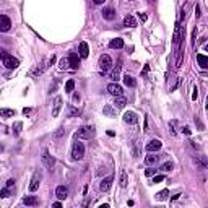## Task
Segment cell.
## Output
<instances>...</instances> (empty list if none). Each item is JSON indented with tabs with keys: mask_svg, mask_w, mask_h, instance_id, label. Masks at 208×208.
Here are the masks:
<instances>
[{
	"mask_svg": "<svg viewBox=\"0 0 208 208\" xmlns=\"http://www.w3.org/2000/svg\"><path fill=\"white\" fill-rule=\"evenodd\" d=\"M0 55H2V62H3V65H5V68H8V70H15L18 65H20V62H18V59H15L13 55H10V54H7V51H0Z\"/></svg>",
	"mask_w": 208,
	"mask_h": 208,
	"instance_id": "cell-1",
	"label": "cell"
},
{
	"mask_svg": "<svg viewBox=\"0 0 208 208\" xmlns=\"http://www.w3.org/2000/svg\"><path fill=\"white\" fill-rule=\"evenodd\" d=\"M95 133H96L95 127H91V125H83V127H80V128L76 130L75 137H76V138H83V140H90V138L95 137Z\"/></svg>",
	"mask_w": 208,
	"mask_h": 208,
	"instance_id": "cell-2",
	"label": "cell"
},
{
	"mask_svg": "<svg viewBox=\"0 0 208 208\" xmlns=\"http://www.w3.org/2000/svg\"><path fill=\"white\" fill-rule=\"evenodd\" d=\"M72 158H73L75 161H80L85 158V145L80 141L73 143V146H72Z\"/></svg>",
	"mask_w": 208,
	"mask_h": 208,
	"instance_id": "cell-3",
	"label": "cell"
},
{
	"mask_svg": "<svg viewBox=\"0 0 208 208\" xmlns=\"http://www.w3.org/2000/svg\"><path fill=\"white\" fill-rule=\"evenodd\" d=\"M112 68V59L111 55L107 54H103L99 57V70H101V73H106V72H109Z\"/></svg>",
	"mask_w": 208,
	"mask_h": 208,
	"instance_id": "cell-4",
	"label": "cell"
},
{
	"mask_svg": "<svg viewBox=\"0 0 208 208\" xmlns=\"http://www.w3.org/2000/svg\"><path fill=\"white\" fill-rule=\"evenodd\" d=\"M41 179H42V173L41 169H38L36 173L33 174V179H31V184H30V190L31 192H36L39 189V184H41Z\"/></svg>",
	"mask_w": 208,
	"mask_h": 208,
	"instance_id": "cell-5",
	"label": "cell"
},
{
	"mask_svg": "<svg viewBox=\"0 0 208 208\" xmlns=\"http://www.w3.org/2000/svg\"><path fill=\"white\" fill-rule=\"evenodd\" d=\"M80 54H76L73 51H70L68 52V62H70V67L73 68V70H78V67H80Z\"/></svg>",
	"mask_w": 208,
	"mask_h": 208,
	"instance_id": "cell-6",
	"label": "cell"
},
{
	"mask_svg": "<svg viewBox=\"0 0 208 208\" xmlns=\"http://www.w3.org/2000/svg\"><path fill=\"white\" fill-rule=\"evenodd\" d=\"M107 91H109L112 96H116V98H122V93H124L122 86H119L117 83H111V85H107Z\"/></svg>",
	"mask_w": 208,
	"mask_h": 208,
	"instance_id": "cell-7",
	"label": "cell"
},
{
	"mask_svg": "<svg viewBox=\"0 0 208 208\" xmlns=\"http://www.w3.org/2000/svg\"><path fill=\"white\" fill-rule=\"evenodd\" d=\"M42 163H44V166L49 168V169H52L54 164H55V159L51 156V153H49L47 150H44V153H42Z\"/></svg>",
	"mask_w": 208,
	"mask_h": 208,
	"instance_id": "cell-8",
	"label": "cell"
},
{
	"mask_svg": "<svg viewBox=\"0 0 208 208\" xmlns=\"http://www.w3.org/2000/svg\"><path fill=\"white\" fill-rule=\"evenodd\" d=\"M161 146H163V143H161V140H150L148 143H146V146H145V150L146 151H158V150H161Z\"/></svg>",
	"mask_w": 208,
	"mask_h": 208,
	"instance_id": "cell-9",
	"label": "cell"
},
{
	"mask_svg": "<svg viewBox=\"0 0 208 208\" xmlns=\"http://www.w3.org/2000/svg\"><path fill=\"white\" fill-rule=\"evenodd\" d=\"M10 26H12L10 18L7 16V15H0V31H2V33H7V31L10 30Z\"/></svg>",
	"mask_w": 208,
	"mask_h": 208,
	"instance_id": "cell-10",
	"label": "cell"
},
{
	"mask_svg": "<svg viewBox=\"0 0 208 208\" xmlns=\"http://www.w3.org/2000/svg\"><path fill=\"white\" fill-rule=\"evenodd\" d=\"M112 182H114V176H107V177H104L103 181H101V184H99V189H101L103 192H107V190L111 189Z\"/></svg>",
	"mask_w": 208,
	"mask_h": 208,
	"instance_id": "cell-11",
	"label": "cell"
},
{
	"mask_svg": "<svg viewBox=\"0 0 208 208\" xmlns=\"http://www.w3.org/2000/svg\"><path fill=\"white\" fill-rule=\"evenodd\" d=\"M55 197L59 200H65L68 197V189L65 187V185H59V187L55 189Z\"/></svg>",
	"mask_w": 208,
	"mask_h": 208,
	"instance_id": "cell-12",
	"label": "cell"
},
{
	"mask_svg": "<svg viewBox=\"0 0 208 208\" xmlns=\"http://www.w3.org/2000/svg\"><path fill=\"white\" fill-rule=\"evenodd\" d=\"M62 98L60 96H57L55 98V101H54V107H52V117H57L60 114V109H62Z\"/></svg>",
	"mask_w": 208,
	"mask_h": 208,
	"instance_id": "cell-13",
	"label": "cell"
},
{
	"mask_svg": "<svg viewBox=\"0 0 208 208\" xmlns=\"http://www.w3.org/2000/svg\"><path fill=\"white\" fill-rule=\"evenodd\" d=\"M101 13H103V18L107 20V21H112L114 18H116V10H114L112 7H107V8H104Z\"/></svg>",
	"mask_w": 208,
	"mask_h": 208,
	"instance_id": "cell-14",
	"label": "cell"
},
{
	"mask_svg": "<svg viewBox=\"0 0 208 208\" xmlns=\"http://www.w3.org/2000/svg\"><path fill=\"white\" fill-rule=\"evenodd\" d=\"M137 120H138V116H137L135 112L128 111V112L124 114V122H125V124H135Z\"/></svg>",
	"mask_w": 208,
	"mask_h": 208,
	"instance_id": "cell-15",
	"label": "cell"
},
{
	"mask_svg": "<svg viewBox=\"0 0 208 208\" xmlns=\"http://www.w3.org/2000/svg\"><path fill=\"white\" fill-rule=\"evenodd\" d=\"M23 203L26 206H36V205H39V198L34 197V195H26L23 198Z\"/></svg>",
	"mask_w": 208,
	"mask_h": 208,
	"instance_id": "cell-16",
	"label": "cell"
},
{
	"mask_svg": "<svg viewBox=\"0 0 208 208\" xmlns=\"http://www.w3.org/2000/svg\"><path fill=\"white\" fill-rule=\"evenodd\" d=\"M90 55V47L86 42H80V57L81 59H86V57Z\"/></svg>",
	"mask_w": 208,
	"mask_h": 208,
	"instance_id": "cell-17",
	"label": "cell"
},
{
	"mask_svg": "<svg viewBox=\"0 0 208 208\" xmlns=\"http://www.w3.org/2000/svg\"><path fill=\"white\" fill-rule=\"evenodd\" d=\"M197 62L202 68H208V55H203V54H198L197 55Z\"/></svg>",
	"mask_w": 208,
	"mask_h": 208,
	"instance_id": "cell-18",
	"label": "cell"
},
{
	"mask_svg": "<svg viewBox=\"0 0 208 208\" xmlns=\"http://www.w3.org/2000/svg\"><path fill=\"white\" fill-rule=\"evenodd\" d=\"M124 26H127V28H135V26H137V20H135L132 15H127V16L124 18Z\"/></svg>",
	"mask_w": 208,
	"mask_h": 208,
	"instance_id": "cell-19",
	"label": "cell"
},
{
	"mask_svg": "<svg viewBox=\"0 0 208 208\" xmlns=\"http://www.w3.org/2000/svg\"><path fill=\"white\" fill-rule=\"evenodd\" d=\"M109 47H111V49H122V47H124V39H120V38L112 39V41L109 42Z\"/></svg>",
	"mask_w": 208,
	"mask_h": 208,
	"instance_id": "cell-20",
	"label": "cell"
},
{
	"mask_svg": "<svg viewBox=\"0 0 208 208\" xmlns=\"http://www.w3.org/2000/svg\"><path fill=\"white\" fill-rule=\"evenodd\" d=\"M109 78H111L112 81H117V80H119V78H120V65H117V67H114V68H112Z\"/></svg>",
	"mask_w": 208,
	"mask_h": 208,
	"instance_id": "cell-21",
	"label": "cell"
},
{
	"mask_svg": "<svg viewBox=\"0 0 208 208\" xmlns=\"http://www.w3.org/2000/svg\"><path fill=\"white\" fill-rule=\"evenodd\" d=\"M124 83L127 85V86H130V88H135V86H137V80H135L132 75H125V76H124Z\"/></svg>",
	"mask_w": 208,
	"mask_h": 208,
	"instance_id": "cell-22",
	"label": "cell"
},
{
	"mask_svg": "<svg viewBox=\"0 0 208 208\" xmlns=\"http://www.w3.org/2000/svg\"><path fill=\"white\" fill-rule=\"evenodd\" d=\"M158 161H159V156H156V155H148L145 158V163L148 164V166H151V164H156Z\"/></svg>",
	"mask_w": 208,
	"mask_h": 208,
	"instance_id": "cell-23",
	"label": "cell"
},
{
	"mask_svg": "<svg viewBox=\"0 0 208 208\" xmlns=\"http://www.w3.org/2000/svg\"><path fill=\"white\" fill-rule=\"evenodd\" d=\"M0 116H2L3 119H8V117L15 116V111H13V109H5V107H3V109H0Z\"/></svg>",
	"mask_w": 208,
	"mask_h": 208,
	"instance_id": "cell-24",
	"label": "cell"
},
{
	"mask_svg": "<svg viewBox=\"0 0 208 208\" xmlns=\"http://www.w3.org/2000/svg\"><path fill=\"white\" fill-rule=\"evenodd\" d=\"M119 184H120V187H127V184H128V177H127V173H125V171H122V173H120Z\"/></svg>",
	"mask_w": 208,
	"mask_h": 208,
	"instance_id": "cell-25",
	"label": "cell"
},
{
	"mask_svg": "<svg viewBox=\"0 0 208 208\" xmlns=\"http://www.w3.org/2000/svg\"><path fill=\"white\" fill-rule=\"evenodd\" d=\"M80 116V109L75 106H68V117H76Z\"/></svg>",
	"mask_w": 208,
	"mask_h": 208,
	"instance_id": "cell-26",
	"label": "cell"
},
{
	"mask_svg": "<svg viewBox=\"0 0 208 208\" xmlns=\"http://www.w3.org/2000/svg\"><path fill=\"white\" fill-rule=\"evenodd\" d=\"M127 101H125V98H116V103H114V106L117 107V109H122V107H125Z\"/></svg>",
	"mask_w": 208,
	"mask_h": 208,
	"instance_id": "cell-27",
	"label": "cell"
},
{
	"mask_svg": "<svg viewBox=\"0 0 208 208\" xmlns=\"http://www.w3.org/2000/svg\"><path fill=\"white\" fill-rule=\"evenodd\" d=\"M173 169H174V164L171 163V161H168V163H164V164H163L159 171H164V173H169V171H173Z\"/></svg>",
	"mask_w": 208,
	"mask_h": 208,
	"instance_id": "cell-28",
	"label": "cell"
},
{
	"mask_svg": "<svg viewBox=\"0 0 208 208\" xmlns=\"http://www.w3.org/2000/svg\"><path fill=\"white\" fill-rule=\"evenodd\" d=\"M169 195V192L168 190H161V192H158L156 193V200H159V202H163V200H166Z\"/></svg>",
	"mask_w": 208,
	"mask_h": 208,
	"instance_id": "cell-29",
	"label": "cell"
},
{
	"mask_svg": "<svg viewBox=\"0 0 208 208\" xmlns=\"http://www.w3.org/2000/svg\"><path fill=\"white\" fill-rule=\"evenodd\" d=\"M195 164L198 168H205L208 166V159H202V158H195Z\"/></svg>",
	"mask_w": 208,
	"mask_h": 208,
	"instance_id": "cell-30",
	"label": "cell"
},
{
	"mask_svg": "<svg viewBox=\"0 0 208 208\" xmlns=\"http://www.w3.org/2000/svg\"><path fill=\"white\" fill-rule=\"evenodd\" d=\"M73 88H75V81H73V80H68V81L65 83V91H67V93H72V91H73Z\"/></svg>",
	"mask_w": 208,
	"mask_h": 208,
	"instance_id": "cell-31",
	"label": "cell"
},
{
	"mask_svg": "<svg viewBox=\"0 0 208 208\" xmlns=\"http://www.w3.org/2000/svg\"><path fill=\"white\" fill-rule=\"evenodd\" d=\"M68 65H70V62H68V57H67V59H62V60L59 62V68H60V70L67 68Z\"/></svg>",
	"mask_w": 208,
	"mask_h": 208,
	"instance_id": "cell-32",
	"label": "cell"
},
{
	"mask_svg": "<svg viewBox=\"0 0 208 208\" xmlns=\"http://www.w3.org/2000/svg\"><path fill=\"white\" fill-rule=\"evenodd\" d=\"M176 125H177V120H171V122H169V128H171V133H173V135H176V133H177Z\"/></svg>",
	"mask_w": 208,
	"mask_h": 208,
	"instance_id": "cell-33",
	"label": "cell"
},
{
	"mask_svg": "<svg viewBox=\"0 0 208 208\" xmlns=\"http://www.w3.org/2000/svg\"><path fill=\"white\" fill-rule=\"evenodd\" d=\"M21 127H23V124H21V122H16V124L13 125V130H15V135H18V133L21 132Z\"/></svg>",
	"mask_w": 208,
	"mask_h": 208,
	"instance_id": "cell-34",
	"label": "cell"
},
{
	"mask_svg": "<svg viewBox=\"0 0 208 208\" xmlns=\"http://www.w3.org/2000/svg\"><path fill=\"white\" fill-rule=\"evenodd\" d=\"M145 176H146V177H151V176H156V169H153V168H150V169H146V171H145Z\"/></svg>",
	"mask_w": 208,
	"mask_h": 208,
	"instance_id": "cell-35",
	"label": "cell"
},
{
	"mask_svg": "<svg viewBox=\"0 0 208 208\" xmlns=\"http://www.w3.org/2000/svg\"><path fill=\"white\" fill-rule=\"evenodd\" d=\"M104 114H107V116H114V109L111 106H106L104 107Z\"/></svg>",
	"mask_w": 208,
	"mask_h": 208,
	"instance_id": "cell-36",
	"label": "cell"
},
{
	"mask_svg": "<svg viewBox=\"0 0 208 208\" xmlns=\"http://www.w3.org/2000/svg\"><path fill=\"white\" fill-rule=\"evenodd\" d=\"M164 181V176H155L153 177V182L155 184H159V182H163Z\"/></svg>",
	"mask_w": 208,
	"mask_h": 208,
	"instance_id": "cell-37",
	"label": "cell"
},
{
	"mask_svg": "<svg viewBox=\"0 0 208 208\" xmlns=\"http://www.w3.org/2000/svg\"><path fill=\"white\" fill-rule=\"evenodd\" d=\"M2 197H3V198H7V197H10V189H8V187H5V189H2Z\"/></svg>",
	"mask_w": 208,
	"mask_h": 208,
	"instance_id": "cell-38",
	"label": "cell"
},
{
	"mask_svg": "<svg viewBox=\"0 0 208 208\" xmlns=\"http://www.w3.org/2000/svg\"><path fill=\"white\" fill-rule=\"evenodd\" d=\"M195 38H197V30H193V33H192V46H195Z\"/></svg>",
	"mask_w": 208,
	"mask_h": 208,
	"instance_id": "cell-39",
	"label": "cell"
},
{
	"mask_svg": "<svg viewBox=\"0 0 208 208\" xmlns=\"http://www.w3.org/2000/svg\"><path fill=\"white\" fill-rule=\"evenodd\" d=\"M182 132H184L185 135H190V128H189L187 125H184V127H182Z\"/></svg>",
	"mask_w": 208,
	"mask_h": 208,
	"instance_id": "cell-40",
	"label": "cell"
},
{
	"mask_svg": "<svg viewBox=\"0 0 208 208\" xmlns=\"http://www.w3.org/2000/svg\"><path fill=\"white\" fill-rule=\"evenodd\" d=\"M138 18H140L141 21H146L148 16H146V13H138Z\"/></svg>",
	"mask_w": 208,
	"mask_h": 208,
	"instance_id": "cell-41",
	"label": "cell"
},
{
	"mask_svg": "<svg viewBox=\"0 0 208 208\" xmlns=\"http://www.w3.org/2000/svg\"><path fill=\"white\" fill-rule=\"evenodd\" d=\"M13 184H15V179H8V181H7V187L10 189V187H12Z\"/></svg>",
	"mask_w": 208,
	"mask_h": 208,
	"instance_id": "cell-42",
	"label": "cell"
},
{
	"mask_svg": "<svg viewBox=\"0 0 208 208\" xmlns=\"http://www.w3.org/2000/svg\"><path fill=\"white\" fill-rule=\"evenodd\" d=\"M197 96H198V93H197V88H193V93H192V99L195 101L197 99Z\"/></svg>",
	"mask_w": 208,
	"mask_h": 208,
	"instance_id": "cell-43",
	"label": "cell"
},
{
	"mask_svg": "<svg viewBox=\"0 0 208 208\" xmlns=\"http://www.w3.org/2000/svg\"><path fill=\"white\" fill-rule=\"evenodd\" d=\"M52 208H62V203L60 202H55V203H52Z\"/></svg>",
	"mask_w": 208,
	"mask_h": 208,
	"instance_id": "cell-44",
	"label": "cell"
},
{
	"mask_svg": "<svg viewBox=\"0 0 208 208\" xmlns=\"http://www.w3.org/2000/svg\"><path fill=\"white\" fill-rule=\"evenodd\" d=\"M148 68H150V67L146 65V67H145V70L141 72V76H146V73H148Z\"/></svg>",
	"mask_w": 208,
	"mask_h": 208,
	"instance_id": "cell-45",
	"label": "cell"
},
{
	"mask_svg": "<svg viewBox=\"0 0 208 208\" xmlns=\"http://www.w3.org/2000/svg\"><path fill=\"white\" fill-rule=\"evenodd\" d=\"M62 133H63V128H59V132H55V137H60Z\"/></svg>",
	"mask_w": 208,
	"mask_h": 208,
	"instance_id": "cell-46",
	"label": "cell"
},
{
	"mask_svg": "<svg viewBox=\"0 0 208 208\" xmlns=\"http://www.w3.org/2000/svg\"><path fill=\"white\" fill-rule=\"evenodd\" d=\"M78 99H80V95H73V101H75V103L78 101Z\"/></svg>",
	"mask_w": 208,
	"mask_h": 208,
	"instance_id": "cell-47",
	"label": "cell"
},
{
	"mask_svg": "<svg viewBox=\"0 0 208 208\" xmlns=\"http://www.w3.org/2000/svg\"><path fill=\"white\" fill-rule=\"evenodd\" d=\"M99 208H111L109 205H107V203H104V205H101V206H99Z\"/></svg>",
	"mask_w": 208,
	"mask_h": 208,
	"instance_id": "cell-48",
	"label": "cell"
},
{
	"mask_svg": "<svg viewBox=\"0 0 208 208\" xmlns=\"http://www.w3.org/2000/svg\"><path fill=\"white\" fill-rule=\"evenodd\" d=\"M205 109L208 111V99H206V103H205Z\"/></svg>",
	"mask_w": 208,
	"mask_h": 208,
	"instance_id": "cell-49",
	"label": "cell"
},
{
	"mask_svg": "<svg viewBox=\"0 0 208 208\" xmlns=\"http://www.w3.org/2000/svg\"><path fill=\"white\" fill-rule=\"evenodd\" d=\"M205 51H206V52H208V44H206V46H205Z\"/></svg>",
	"mask_w": 208,
	"mask_h": 208,
	"instance_id": "cell-50",
	"label": "cell"
}]
</instances>
